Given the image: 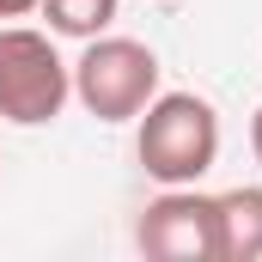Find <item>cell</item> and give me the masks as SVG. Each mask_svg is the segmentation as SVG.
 <instances>
[{"mask_svg":"<svg viewBox=\"0 0 262 262\" xmlns=\"http://www.w3.org/2000/svg\"><path fill=\"white\" fill-rule=\"evenodd\" d=\"M134 159L159 189L201 183L220 159V110L195 92H159L140 116H134Z\"/></svg>","mask_w":262,"mask_h":262,"instance_id":"cell-1","label":"cell"},{"mask_svg":"<svg viewBox=\"0 0 262 262\" xmlns=\"http://www.w3.org/2000/svg\"><path fill=\"white\" fill-rule=\"evenodd\" d=\"M73 98V67L55 49V31L0 25V122L49 128Z\"/></svg>","mask_w":262,"mask_h":262,"instance_id":"cell-2","label":"cell"},{"mask_svg":"<svg viewBox=\"0 0 262 262\" xmlns=\"http://www.w3.org/2000/svg\"><path fill=\"white\" fill-rule=\"evenodd\" d=\"M73 98L98 122H134L159 98V55L134 37H92L85 55L73 61Z\"/></svg>","mask_w":262,"mask_h":262,"instance_id":"cell-3","label":"cell"},{"mask_svg":"<svg viewBox=\"0 0 262 262\" xmlns=\"http://www.w3.org/2000/svg\"><path fill=\"white\" fill-rule=\"evenodd\" d=\"M134 244L152 262H220V213L195 183L159 189L134 220Z\"/></svg>","mask_w":262,"mask_h":262,"instance_id":"cell-4","label":"cell"},{"mask_svg":"<svg viewBox=\"0 0 262 262\" xmlns=\"http://www.w3.org/2000/svg\"><path fill=\"white\" fill-rule=\"evenodd\" d=\"M220 213V262H262V183L213 195Z\"/></svg>","mask_w":262,"mask_h":262,"instance_id":"cell-5","label":"cell"},{"mask_svg":"<svg viewBox=\"0 0 262 262\" xmlns=\"http://www.w3.org/2000/svg\"><path fill=\"white\" fill-rule=\"evenodd\" d=\"M37 12L49 18L55 37H79V43H92V37H104V31L116 25L122 0H37Z\"/></svg>","mask_w":262,"mask_h":262,"instance_id":"cell-6","label":"cell"},{"mask_svg":"<svg viewBox=\"0 0 262 262\" xmlns=\"http://www.w3.org/2000/svg\"><path fill=\"white\" fill-rule=\"evenodd\" d=\"M25 12H37V0H0V25L6 18H25Z\"/></svg>","mask_w":262,"mask_h":262,"instance_id":"cell-7","label":"cell"},{"mask_svg":"<svg viewBox=\"0 0 262 262\" xmlns=\"http://www.w3.org/2000/svg\"><path fill=\"white\" fill-rule=\"evenodd\" d=\"M250 152H256V165H262V104H256V116H250Z\"/></svg>","mask_w":262,"mask_h":262,"instance_id":"cell-8","label":"cell"}]
</instances>
